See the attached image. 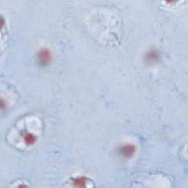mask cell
<instances>
[{"label": "cell", "mask_w": 188, "mask_h": 188, "mask_svg": "<svg viewBox=\"0 0 188 188\" xmlns=\"http://www.w3.org/2000/svg\"><path fill=\"white\" fill-rule=\"evenodd\" d=\"M38 60L41 65H47L51 60V54L47 49H43L38 53Z\"/></svg>", "instance_id": "obj_1"}, {"label": "cell", "mask_w": 188, "mask_h": 188, "mask_svg": "<svg viewBox=\"0 0 188 188\" xmlns=\"http://www.w3.org/2000/svg\"><path fill=\"white\" fill-rule=\"evenodd\" d=\"M24 140H25V142L27 144L32 145V144L35 142V137L34 135H31V134H27L25 137H24Z\"/></svg>", "instance_id": "obj_3"}, {"label": "cell", "mask_w": 188, "mask_h": 188, "mask_svg": "<svg viewBox=\"0 0 188 188\" xmlns=\"http://www.w3.org/2000/svg\"><path fill=\"white\" fill-rule=\"evenodd\" d=\"M135 151V146L132 145H126L123 146L121 149V153L123 156H127V157H130L132 155H133Z\"/></svg>", "instance_id": "obj_2"}, {"label": "cell", "mask_w": 188, "mask_h": 188, "mask_svg": "<svg viewBox=\"0 0 188 188\" xmlns=\"http://www.w3.org/2000/svg\"><path fill=\"white\" fill-rule=\"evenodd\" d=\"M85 182H85V179L79 178L76 179L75 182H74V183H75V185L77 186V187H84Z\"/></svg>", "instance_id": "obj_4"}]
</instances>
